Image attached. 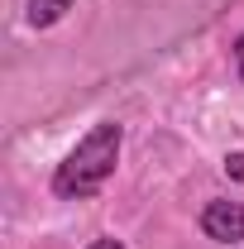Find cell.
Listing matches in <instances>:
<instances>
[{"instance_id": "cell-2", "label": "cell", "mask_w": 244, "mask_h": 249, "mask_svg": "<svg viewBox=\"0 0 244 249\" xmlns=\"http://www.w3.org/2000/svg\"><path fill=\"white\" fill-rule=\"evenodd\" d=\"M201 235L215 240V245L244 240V206L240 201H206L201 206Z\"/></svg>"}, {"instance_id": "cell-1", "label": "cell", "mask_w": 244, "mask_h": 249, "mask_svg": "<svg viewBox=\"0 0 244 249\" xmlns=\"http://www.w3.org/2000/svg\"><path fill=\"white\" fill-rule=\"evenodd\" d=\"M120 144H124V129L115 120L91 124L87 139H77V149L53 168V196H62V201H87V196H96L101 187L115 178Z\"/></svg>"}, {"instance_id": "cell-5", "label": "cell", "mask_w": 244, "mask_h": 249, "mask_svg": "<svg viewBox=\"0 0 244 249\" xmlns=\"http://www.w3.org/2000/svg\"><path fill=\"white\" fill-rule=\"evenodd\" d=\"M87 249H124V245H120V240H115V235H101V240H91V245H87Z\"/></svg>"}, {"instance_id": "cell-4", "label": "cell", "mask_w": 244, "mask_h": 249, "mask_svg": "<svg viewBox=\"0 0 244 249\" xmlns=\"http://www.w3.org/2000/svg\"><path fill=\"white\" fill-rule=\"evenodd\" d=\"M225 173H230V178H244V154H230V158H225Z\"/></svg>"}, {"instance_id": "cell-3", "label": "cell", "mask_w": 244, "mask_h": 249, "mask_svg": "<svg viewBox=\"0 0 244 249\" xmlns=\"http://www.w3.org/2000/svg\"><path fill=\"white\" fill-rule=\"evenodd\" d=\"M67 10H72V0H29L24 5V19H29L34 29H48V24H58Z\"/></svg>"}, {"instance_id": "cell-6", "label": "cell", "mask_w": 244, "mask_h": 249, "mask_svg": "<svg viewBox=\"0 0 244 249\" xmlns=\"http://www.w3.org/2000/svg\"><path fill=\"white\" fill-rule=\"evenodd\" d=\"M235 67H240V82H244V34L235 38Z\"/></svg>"}]
</instances>
